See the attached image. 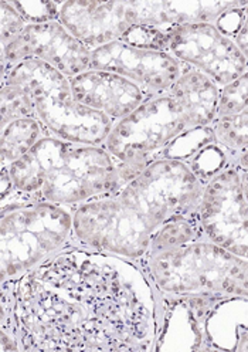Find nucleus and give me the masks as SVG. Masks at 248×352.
<instances>
[{"mask_svg": "<svg viewBox=\"0 0 248 352\" xmlns=\"http://www.w3.org/2000/svg\"><path fill=\"white\" fill-rule=\"evenodd\" d=\"M13 281L21 352H153L161 297L141 263L70 243Z\"/></svg>", "mask_w": 248, "mask_h": 352, "instance_id": "1", "label": "nucleus"}, {"mask_svg": "<svg viewBox=\"0 0 248 352\" xmlns=\"http://www.w3.org/2000/svg\"><path fill=\"white\" fill-rule=\"evenodd\" d=\"M8 169L14 192L74 209L126 185L120 162L104 146L53 135L40 140Z\"/></svg>", "mask_w": 248, "mask_h": 352, "instance_id": "2", "label": "nucleus"}, {"mask_svg": "<svg viewBox=\"0 0 248 352\" xmlns=\"http://www.w3.org/2000/svg\"><path fill=\"white\" fill-rule=\"evenodd\" d=\"M141 264L159 296L248 298V260L206 239L149 256Z\"/></svg>", "mask_w": 248, "mask_h": 352, "instance_id": "3", "label": "nucleus"}, {"mask_svg": "<svg viewBox=\"0 0 248 352\" xmlns=\"http://www.w3.org/2000/svg\"><path fill=\"white\" fill-rule=\"evenodd\" d=\"M74 208L14 192L2 199L0 281L16 280L73 240Z\"/></svg>", "mask_w": 248, "mask_h": 352, "instance_id": "4", "label": "nucleus"}, {"mask_svg": "<svg viewBox=\"0 0 248 352\" xmlns=\"http://www.w3.org/2000/svg\"><path fill=\"white\" fill-rule=\"evenodd\" d=\"M2 84L17 85L29 94L36 118L53 137L104 146L115 125L106 116L80 104L70 78L43 61L25 60L3 69Z\"/></svg>", "mask_w": 248, "mask_h": 352, "instance_id": "5", "label": "nucleus"}, {"mask_svg": "<svg viewBox=\"0 0 248 352\" xmlns=\"http://www.w3.org/2000/svg\"><path fill=\"white\" fill-rule=\"evenodd\" d=\"M205 188L186 162L157 160L112 195L132 228L150 246L153 233L169 220L199 217Z\"/></svg>", "mask_w": 248, "mask_h": 352, "instance_id": "6", "label": "nucleus"}, {"mask_svg": "<svg viewBox=\"0 0 248 352\" xmlns=\"http://www.w3.org/2000/svg\"><path fill=\"white\" fill-rule=\"evenodd\" d=\"M183 105L172 94L148 97L133 113L112 126L104 148L121 166L124 181L137 178L177 137L194 129Z\"/></svg>", "mask_w": 248, "mask_h": 352, "instance_id": "7", "label": "nucleus"}, {"mask_svg": "<svg viewBox=\"0 0 248 352\" xmlns=\"http://www.w3.org/2000/svg\"><path fill=\"white\" fill-rule=\"evenodd\" d=\"M203 237L248 260V201L241 170L232 165L205 188L199 209Z\"/></svg>", "mask_w": 248, "mask_h": 352, "instance_id": "8", "label": "nucleus"}, {"mask_svg": "<svg viewBox=\"0 0 248 352\" xmlns=\"http://www.w3.org/2000/svg\"><path fill=\"white\" fill-rule=\"evenodd\" d=\"M165 52L207 76L220 88L248 72V61L234 41L214 23H194L166 30Z\"/></svg>", "mask_w": 248, "mask_h": 352, "instance_id": "9", "label": "nucleus"}, {"mask_svg": "<svg viewBox=\"0 0 248 352\" xmlns=\"http://www.w3.org/2000/svg\"><path fill=\"white\" fill-rule=\"evenodd\" d=\"M2 70L25 60H38L73 78L89 69L91 49L67 30L60 20L27 25L14 40L0 47Z\"/></svg>", "mask_w": 248, "mask_h": 352, "instance_id": "10", "label": "nucleus"}, {"mask_svg": "<svg viewBox=\"0 0 248 352\" xmlns=\"http://www.w3.org/2000/svg\"><path fill=\"white\" fill-rule=\"evenodd\" d=\"M185 64L165 50L132 46L115 40L91 50L89 69L115 73L137 84L148 97L165 94L183 72Z\"/></svg>", "mask_w": 248, "mask_h": 352, "instance_id": "11", "label": "nucleus"}, {"mask_svg": "<svg viewBox=\"0 0 248 352\" xmlns=\"http://www.w3.org/2000/svg\"><path fill=\"white\" fill-rule=\"evenodd\" d=\"M161 297V320L153 352L207 351L205 321L214 305L223 300L216 296Z\"/></svg>", "mask_w": 248, "mask_h": 352, "instance_id": "12", "label": "nucleus"}, {"mask_svg": "<svg viewBox=\"0 0 248 352\" xmlns=\"http://www.w3.org/2000/svg\"><path fill=\"white\" fill-rule=\"evenodd\" d=\"M248 5V0H125V19L131 28L159 30L194 23H216L233 9Z\"/></svg>", "mask_w": 248, "mask_h": 352, "instance_id": "13", "label": "nucleus"}, {"mask_svg": "<svg viewBox=\"0 0 248 352\" xmlns=\"http://www.w3.org/2000/svg\"><path fill=\"white\" fill-rule=\"evenodd\" d=\"M60 23L88 49L121 40L131 29L125 0H63Z\"/></svg>", "mask_w": 248, "mask_h": 352, "instance_id": "14", "label": "nucleus"}, {"mask_svg": "<svg viewBox=\"0 0 248 352\" xmlns=\"http://www.w3.org/2000/svg\"><path fill=\"white\" fill-rule=\"evenodd\" d=\"M70 82L80 104L115 122L128 117L148 98L137 84L109 72L88 69L70 78Z\"/></svg>", "mask_w": 248, "mask_h": 352, "instance_id": "15", "label": "nucleus"}, {"mask_svg": "<svg viewBox=\"0 0 248 352\" xmlns=\"http://www.w3.org/2000/svg\"><path fill=\"white\" fill-rule=\"evenodd\" d=\"M168 93L183 105L196 128L210 126L214 122L220 87L207 76L185 65L182 74Z\"/></svg>", "mask_w": 248, "mask_h": 352, "instance_id": "16", "label": "nucleus"}, {"mask_svg": "<svg viewBox=\"0 0 248 352\" xmlns=\"http://www.w3.org/2000/svg\"><path fill=\"white\" fill-rule=\"evenodd\" d=\"M243 327H248V298L229 297L220 300L205 321L207 351L234 352Z\"/></svg>", "mask_w": 248, "mask_h": 352, "instance_id": "17", "label": "nucleus"}, {"mask_svg": "<svg viewBox=\"0 0 248 352\" xmlns=\"http://www.w3.org/2000/svg\"><path fill=\"white\" fill-rule=\"evenodd\" d=\"M46 135L50 134L36 117L17 120L2 128L0 166H10L20 158H23Z\"/></svg>", "mask_w": 248, "mask_h": 352, "instance_id": "18", "label": "nucleus"}, {"mask_svg": "<svg viewBox=\"0 0 248 352\" xmlns=\"http://www.w3.org/2000/svg\"><path fill=\"white\" fill-rule=\"evenodd\" d=\"M203 239L205 237H203L199 217H176L169 220V222L162 225L153 233L146 257L159 254Z\"/></svg>", "mask_w": 248, "mask_h": 352, "instance_id": "19", "label": "nucleus"}, {"mask_svg": "<svg viewBox=\"0 0 248 352\" xmlns=\"http://www.w3.org/2000/svg\"><path fill=\"white\" fill-rule=\"evenodd\" d=\"M216 142L236 160L248 149V108L227 117L216 118L212 124Z\"/></svg>", "mask_w": 248, "mask_h": 352, "instance_id": "20", "label": "nucleus"}, {"mask_svg": "<svg viewBox=\"0 0 248 352\" xmlns=\"http://www.w3.org/2000/svg\"><path fill=\"white\" fill-rule=\"evenodd\" d=\"M36 117L33 101L29 94L13 84L0 88V128L23 118Z\"/></svg>", "mask_w": 248, "mask_h": 352, "instance_id": "21", "label": "nucleus"}, {"mask_svg": "<svg viewBox=\"0 0 248 352\" xmlns=\"http://www.w3.org/2000/svg\"><path fill=\"white\" fill-rule=\"evenodd\" d=\"M186 164L190 166L197 178L206 185L217 173H220L225 168L236 165L230 153L217 142H213L200 149Z\"/></svg>", "mask_w": 248, "mask_h": 352, "instance_id": "22", "label": "nucleus"}, {"mask_svg": "<svg viewBox=\"0 0 248 352\" xmlns=\"http://www.w3.org/2000/svg\"><path fill=\"white\" fill-rule=\"evenodd\" d=\"M213 142H216V140L212 125L194 128L170 142L169 146L162 152L161 160H177L188 162L200 149Z\"/></svg>", "mask_w": 248, "mask_h": 352, "instance_id": "23", "label": "nucleus"}, {"mask_svg": "<svg viewBox=\"0 0 248 352\" xmlns=\"http://www.w3.org/2000/svg\"><path fill=\"white\" fill-rule=\"evenodd\" d=\"M248 108V72L220 88L217 117L238 114Z\"/></svg>", "mask_w": 248, "mask_h": 352, "instance_id": "24", "label": "nucleus"}, {"mask_svg": "<svg viewBox=\"0 0 248 352\" xmlns=\"http://www.w3.org/2000/svg\"><path fill=\"white\" fill-rule=\"evenodd\" d=\"M9 2L23 16L27 25L58 20L60 2L56 0H9Z\"/></svg>", "mask_w": 248, "mask_h": 352, "instance_id": "25", "label": "nucleus"}, {"mask_svg": "<svg viewBox=\"0 0 248 352\" xmlns=\"http://www.w3.org/2000/svg\"><path fill=\"white\" fill-rule=\"evenodd\" d=\"M27 26L23 19L9 0L0 2V44L2 47L14 40Z\"/></svg>", "mask_w": 248, "mask_h": 352, "instance_id": "26", "label": "nucleus"}, {"mask_svg": "<svg viewBox=\"0 0 248 352\" xmlns=\"http://www.w3.org/2000/svg\"><path fill=\"white\" fill-rule=\"evenodd\" d=\"M165 33L166 30L135 26V28H131L121 40L132 44V46L165 50Z\"/></svg>", "mask_w": 248, "mask_h": 352, "instance_id": "27", "label": "nucleus"}, {"mask_svg": "<svg viewBox=\"0 0 248 352\" xmlns=\"http://www.w3.org/2000/svg\"><path fill=\"white\" fill-rule=\"evenodd\" d=\"M244 8V6H243ZM243 8H237L233 9L227 13H224L217 21H216V26L225 34V36H234V33L238 30L240 25H241V20H243Z\"/></svg>", "mask_w": 248, "mask_h": 352, "instance_id": "28", "label": "nucleus"}, {"mask_svg": "<svg viewBox=\"0 0 248 352\" xmlns=\"http://www.w3.org/2000/svg\"><path fill=\"white\" fill-rule=\"evenodd\" d=\"M237 49L241 52V54L248 61V5L243 8V20L238 30L234 33V36L230 37Z\"/></svg>", "mask_w": 248, "mask_h": 352, "instance_id": "29", "label": "nucleus"}, {"mask_svg": "<svg viewBox=\"0 0 248 352\" xmlns=\"http://www.w3.org/2000/svg\"><path fill=\"white\" fill-rule=\"evenodd\" d=\"M234 352H248V327H243L240 329Z\"/></svg>", "mask_w": 248, "mask_h": 352, "instance_id": "30", "label": "nucleus"}, {"mask_svg": "<svg viewBox=\"0 0 248 352\" xmlns=\"http://www.w3.org/2000/svg\"><path fill=\"white\" fill-rule=\"evenodd\" d=\"M236 166L243 172H248V149L243 152L241 155L236 160Z\"/></svg>", "mask_w": 248, "mask_h": 352, "instance_id": "31", "label": "nucleus"}, {"mask_svg": "<svg viewBox=\"0 0 248 352\" xmlns=\"http://www.w3.org/2000/svg\"><path fill=\"white\" fill-rule=\"evenodd\" d=\"M241 179H243L244 196H245V199L248 201V172H243V170H241Z\"/></svg>", "mask_w": 248, "mask_h": 352, "instance_id": "32", "label": "nucleus"}]
</instances>
